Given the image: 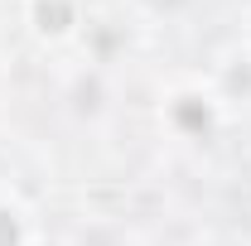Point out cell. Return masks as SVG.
I'll return each mask as SVG.
<instances>
[{"label":"cell","instance_id":"obj_2","mask_svg":"<svg viewBox=\"0 0 251 246\" xmlns=\"http://www.w3.org/2000/svg\"><path fill=\"white\" fill-rule=\"evenodd\" d=\"M15 242H20V232H15V217L0 213V246H15Z\"/></svg>","mask_w":251,"mask_h":246},{"label":"cell","instance_id":"obj_1","mask_svg":"<svg viewBox=\"0 0 251 246\" xmlns=\"http://www.w3.org/2000/svg\"><path fill=\"white\" fill-rule=\"evenodd\" d=\"M39 20H44V29H49V20H68V5H63V0H53V5L44 0V5H39Z\"/></svg>","mask_w":251,"mask_h":246}]
</instances>
